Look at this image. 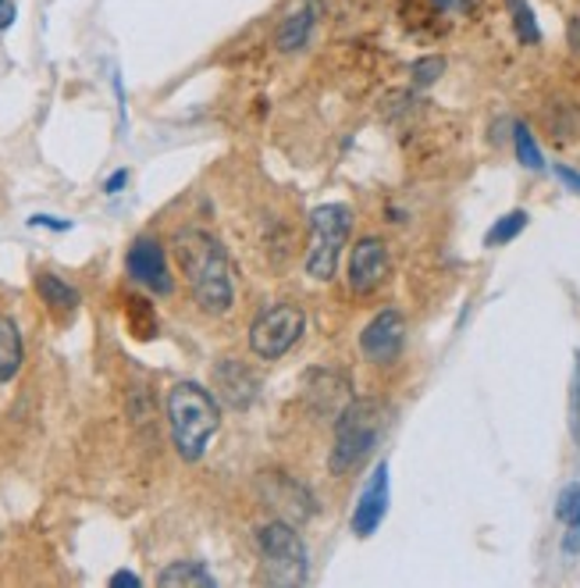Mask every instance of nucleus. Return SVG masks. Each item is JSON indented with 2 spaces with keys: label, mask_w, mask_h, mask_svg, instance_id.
Wrapping results in <instances>:
<instances>
[{
  "label": "nucleus",
  "mask_w": 580,
  "mask_h": 588,
  "mask_svg": "<svg viewBox=\"0 0 580 588\" xmlns=\"http://www.w3.org/2000/svg\"><path fill=\"white\" fill-rule=\"evenodd\" d=\"M157 585H165V588H214V575L207 570L203 564H192V560H179V564H171L168 570H160V578Z\"/></svg>",
  "instance_id": "nucleus-17"
},
{
  "label": "nucleus",
  "mask_w": 580,
  "mask_h": 588,
  "mask_svg": "<svg viewBox=\"0 0 580 588\" xmlns=\"http://www.w3.org/2000/svg\"><path fill=\"white\" fill-rule=\"evenodd\" d=\"M384 428V407L378 400H349L335 418V447L328 456L331 474H349L360 460L378 447Z\"/></svg>",
  "instance_id": "nucleus-3"
},
{
  "label": "nucleus",
  "mask_w": 580,
  "mask_h": 588,
  "mask_svg": "<svg viewBox=\"0 0 580 588\" xmlns=\"http://www.w3.org/2000/svg\"><path fill=\"white\" fill-rule=\"evenodd\" d=\"M573 439L580 447V354H577V371H573Z\"/></svg>",
  "instance_id": "nucleus-24"
},
{
  "label": "nucleus",
  "mask_w": 580,
  "mask_h": 588,
  "mask_svg": "<svg viewBox=\"0 0 580 588\" xmlns=\"http://www.w3.org/2000/svg\"><path fill=\"white\" fill-rule=\"evenodd\" d=\"M36 293H40V300L46 307H54V311H61V314H72L75 307H78V290L75 285H68L64 279H57V275H51V272H43L40 279H36Z\"/></svg>",
  "instance_id": "nucleus-16"
},
{
  "label": "nucleus",
  "mask_w": 580,
  "mask_h": 588,
  "mask_svg": "<svg viewBox=\"0 0 580 588\" xmlns=\"http://www.w3.org/2000/svg\"><path fill=\"white\" fill-rule=\"evenodd\" d=\"M256 549H261V560L267 567V578L275 585H303L306 581V546L296 532V524L288 521H271L256 535Z\"/></svg>",
  "instance_id": "nucleus-5"
},
{
  "label": "nucleus",
  "mask_w": 580,
  "mask_h": 588,
  "mask_svg": "<svg viewBox=\"0 0 580 588\" xmlns=\"http://www.w3.org/2000/svg\"><path fill=\"white\" fill-rule=\"evenodd\" d=\"M14 14H19V8H14V0H0V33L14 25Z\"/></svg>",
  "instance_id": "nucleus-27"
},
{
  "label": "nucleus",
  "mask_w": 580,
  "mask_h": 588,
  "mask_svg": "<svg viewBox=\"0 0 580 588\" xmlns=\"http://www.w3.org/2000/svg\"><path fill=\"white\" fill-rule=\"evenodd\" d=\"M445 72V57H416L410 65V75H413V86H434Z\"/></svg>",
  "instance_id": "nucleus-22"
},
{
  "label": "nucleus",
  "mask_w": 580,
  "mask_h": 588,
  "mask_svg": "<svg viewBox=\"0 0 580 588\" xmlns=\"http://www.w3.org/2000/svg\"><path fill=\"white\" fill-rule=\"evenodd\" d=\"M22 357H25V346H22L19 325L0 314V381H11L22 371Z\"/></svg>",
  "instance_id": "nucleus-15"
},
{
  "label": "nucleus",
  "mask_w": 580,
  "mask_h": 588,
  "mask_svg": "<svg viewBox=\"0 0 580 588\" xmlns=\"http://www.w3.org/2000/svg\"><path fill=\"white\" fill-rule=\"evenodd\" d=\"M527 211H509V214H503L495 221V225L488 229V235H485V246H506V243H513L517 235L527 229Z\"/></svg>",
  "instance_id": "nucleus-19"
},
{
  "label": "nucleus",
  "mask_w": 580,
  "mask_h": 588,
  "mask_svg": "<svg viewBox=\"0 0 580 588\" xmlns=\"http://www.w3.org/2000/svg\"><path fill=\"white\" fill-rule=\"evenodd\" d=\"M29 225H36V229H54V232H68V229H72V221L54 218V214H32V218H29Z\"/></svg>",
  "instance_id": "nucleus-23"
},
{
  "label": "nucleus",
  "mask_w": 580,
  "mask_h": 588,
  "mask_svg": "<svg viewBox=\"0 0 580 588\" xmlns=\"http://www.w3.org/2000/svg\"><path fill=\"white\" fill-rule=\"evenodd\" d=\"M562 549H567L570 556L580 553V524H577V528H567V538H562Z\"/></svg>",
  "instance_id": "nucleus-29"
},
{
  "label": "nucleus",
  "mask_w": 580,
  "mask_h": 588,
  "mask_svg": "<svg viewBox=\"0 0 580 588\" xmlns=\"http://www.w3.org/2000/svg\"><path fill=\"white\" fill-rule=\"evenodd\" d=\"M556 517L567 524V528H577V524H580V485H577V482H570L567 489L559 492Z\"/></svg>",
  "instance_id": "nucleus-21"
},
{
  "label": "nucleus",
  "mask_w": 580,
  "mask_h": 588,
  "mask_svg": "<svg viewBox=\"0 0 580 588\" xmlns=\"http://www.w3.org/2000/svg\"><path fill=\"white\" fill-rule=\"evenodd\" d=\"M171 253L179 261L182 275L189 282L192 300L211 311V314H224L235 300V275H232V261L224 246L214 240L211 232L203 229H179L171 240Z\"/></svg>",
  "instance_id": "nucleus-1"
},
{
  "label": "nucleus",
  "mask_w": 580,
  "mask_h": 588,
  "mask_svg": "<svg viewBox=\"0 0 580 588\" xmlns=\"http://www.w3.org/2000/svg\"><path fill=\"white\" fill-rule=\"evenodd\" d=\"M556 175H559V182H567L573 193H580V175L573 171V168H567V165H556Z\"/></svg>",
  "instance_id": "nucleus-28"
},
{
  "label": "nucleus",
  "mask_w": 580,
  "mask_h": 588,
  "mask_svg": "<svg viewBox=\"0 0 580 588\" xmlns=\"http://www.w3.org/2000/svg\"><path fill=\"white\" fill-rule=\"evenodd\" d=\"M402 343H407V317L396 307L375 314L360 332V349L370 364H392L402 354Z\"/></svg>",
  "instance_id": "nucleus-7"
},
{
  "label": "nucleus",
  "mask_w": 580,
  "mask_h": 588,
  "mask_svg": "<svg viewBox=\"0 0 580 588\" xmlns=\"http://www.w3.org/2000/svg\"><path fill=\"white\" fill-rule=\"evenodd\" d=\"M264 500L271 503V511H278L282 521L288 524H299V521H310L317 503L310 496V489H303L296 479H288V474H264Z\"/></svg>",
  "instance_id": "nucleus-11"
},
{
  "label": "nucleus",
  "mask_w": 580,
  "mask_h": 588,
  "mask_svg": "<svg viewBox=\"0 0 580 588\" xmlns=\"http://www.w3.org/2000/svg\"><path fill=\"white\" fill-rule=\"evenodd\" d=\"M214 386H218V396L232 410H246V407H253L256 392H261V378H256L253 371H246V364L221 360L214 368Z\"/></svg>",
  "instance_id": "nucleus-13"
},
{
  "label": "nucleus",
  "mask_w": 580,
  "mask_h": 588,
  "mask_svg": "<svg viewBox=\"0 0 580 588\" xmlns=\"http://www.w3.org/2000/svg\"><path fill=\"white\" fill-rule=\"evenodd\" d=\"M352 400L349 375L338 368H314L306 375V403L317 418H338Z\"/></svg>",
  "instance_id": "nucleus-9"
},
{
  "label": "nucleus",
  "mask_w": 580,
  "mask_h": 588,
  "mask_svg": "<svg viewBox=\"0 0 580 588\" xmlns=\"http://www.w3.org/2000/svg\"><path fill=\"white\" fill-rule=\"evenodd\" d=\"M139 575H133V570H118V575H110V588H139Z\"/></svg>",
  "instance_id": "nucleus-26"
},
{
  "label": "nucleus",
  "mask_w": 580,
  "mask_h": 588,
  "mask_svg": "<svg viewBox=\"0 0 580 588\" xmlns=\"http://www.w3.org/2000/svg\"><path fill=\"white\" fill-rule=\"evenodd\" d=\"M513 147H517V161L530 171H545V157H541V147L538 139L530 136V129L524 122L513 125Z\"/></svg>",
  "instance_id": "nucleus-18"
},
{
  "label": "nucleus",
  "mask_w": 580,
  "mask_h": 588,
  "mask_svg": "<svg viewBox=\"0 0 580 588\" xmlns=\"http://www.w3.org/2000/svg\"><path fill=\"white\" fill-rule=\"evenodd\" d=\"M506 8H509V14H513V29H517L520 43H527V46L538 43V40H541V29H538L535 11H530L527 0H506Z\"/></svg>",
  "instance_id": "nucleus-20"
},
{
  "label": "nucleus",
  "mask_w": 580,
  "mask_h": 588,
  "mask_svg": "<svg viewBox=\"0 0 580 588\" xmlns=\"http://www.w3.org/2000/svg\"><path fill=\"white\" fill-rule=\"evenodd\" d=\"M303 332H306V314L296 304L264 307L250 328V349L261 360H278L303 339Z\"/></svg>",
  "instance_id": "nucleus-6"
},
{
  "label": "nucleus",
  "mask_w": 580,
  "mask_h": 588,
  "mask_svg": "<svg viewBox=\"0 0 580 588\" xmlns=\"http://www.w3.org/2000/svg\"><path fill=\"white\" fill-rule=\"evenodd\" d=\"M352 232V211L346 203H320L310 214V250H306V275L317 282H331L338 272L346 240Z\"/></svg>",
  "instance_id": "nucleus-4"
},
{
  "label": "nucleus",
  "mask_w": 580,
  "mask_h": 588,
  "mask_svg": "<svg viewBox=\"0 0 580 588\" xmlns=\"http://www.w3.org/2000/svg\"><path fill=\"white\" fill-rule=\"evenodd\" d=\"M125 182H128V171L122 168V171H115V175H110V179L104 182V193H118Z\"/></svg>",
  "instance_id": "nucleus-30"
},
{
  "label": "nucleus",
  "mask_w": 580,
  "mask_h": 588,
  "mask_svg": "<svg viewBox=\"0 0 580 588\" xmlns=\"http://www.w3.org/2000/svg\"><path fill=\"white\" fill-rule=\"evenodd\" d=\"M431 4L439 11H449V14H466L477 4V0H431Z\"/></svg>",
  "instance_id": "nucleus-25"
},
{
  "label": "nucleus",
  "mask_w": 580,
  "mask_h": 588,
  "mask_svg": "<svg viewBox=\"0 0 580 588\" xmlns=\"http://www.w3.org/2000/svg\"><path fill=\"white\" fill-rule=\"evenodd\" d=\"M320 19V11L314 0H306L303 8H296L293 14H285V22L278 25V33H275V46L282 54H296L306 46V40H310L314 33V25Z\"/></svg>",
  "instance_id": "nucleus-14"
},
{
  "label": "nucleus",
  "mask_w": 580,
  "mask_h": 588,
  "mask_svg": "<svg viewBox=\"0 0 580 588\" xmlns=\"http://www.w3.org/2000/svg\"><path fill=\"white\" fill-rule=\"evenodd\" d=\"M168 421H171V439L182 460H200L207 442L214 439L221 424L218 400L197 381H179L168 392Z\"/></svg>",
  "instance_id": "nucleus-2"
},
{
  "label": "nucleus",
  "mask_w": 580,
  "mask_h": 588,
  "mask_svg": "<svg viewBox=\"0 0 580 588\" xmlns=\"http://www.w3.org/2000/svg\"><path fill=\"white\" fill-rule=\"evenodd\" d=\"M389 275V246L378 235H367L349 253V285L352 293H375Z\"/></svg>",
  "instance_id": "nucleus-12"
},
{
  "label": "nucleus",
  "mask_w": 580,
  "mask_h": 588,
  "mask_svg": "<svg viewBox=\"0 0 580 588\" xmlns=\"http://www.w3.org/2000/svg\"><path fill=\"white\" fill-rule=\"evenodd\" d=\"M125 267H128V279L147 285L150 293H160L168 296L171 293V272H168V253L157 240L150 235H139V240L128 246V258H125Z\"/></svg>",
  "instance_id": "nucleus-8"
},
{
  "label": "nucleus",
  "mask_w": 580,
  "mask_h": 588,
  "mask_svg": "<svg viewBox=\"0 0 580 588\" xmlns=\"http://www.w3.org/2000/svg\"><path fill=\"white\" fill-rule=\"evenodd\" d=\"M384 514H389V460H378L357 500V511H352V532L370 538L381 528Z\"/></svg>",
  "instance_id": "nucleus-10"
}]
</instances>
